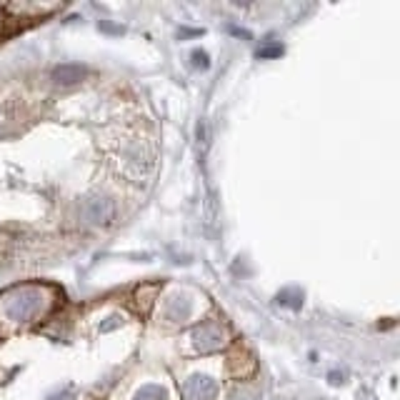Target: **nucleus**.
I'll return each instance as SVG.
<instances>
[{"label": "nucleus", "instance_id": "2", "mask_svg": "<svg viewBox=\"0 0 400 400\" xmlns=\"http://www.w3.org/2000/svg\"><path fill=\"white\" fill-rule=\"evenodd\" d=\"M86 78V68L76 63H63V65H55L53 73H50V81L58 83L63 88H71L76 83H81Z\"/></svg>", "mask_w": 400, "mask_h": 400}, {"label": "nucleus", "instance_id": "1", "mask_svg": "<svg viewBox=\"0 0 400 400\" xmlns=\"http://www.w3.org/2000/svg\"><path fill=\"white\" fill-rule=\"evenodd\" d=\"M81 218L88 225H110L115 220V206L108 198H88L81 206Z\"/></svg>", "mask_w": 400, "mask_h": 400}]
</instances>
